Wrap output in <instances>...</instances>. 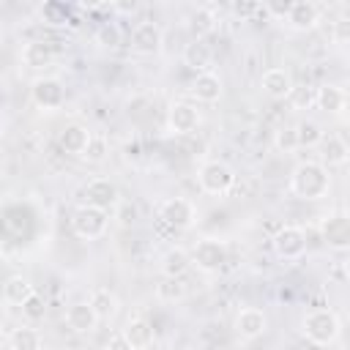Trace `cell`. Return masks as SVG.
I'll list each match as a JSON object with an SVG mask.
<instances>
[{
	"mask_svg": "<svg viewBox=\"0 0 350 350\" xmlns=\"http://www.w3.org/2000/svg\"><path fill=\"white\" fill-rule=\"evenodd\" d=\"M227 262V243L219 238H200L191 249V265L205 273H219Z\"/></svg>",
	"mask_w": 350,
	"mask_h": 350,
	"instance_id": "6",
	"label": "cell"
},
{
	"mask_svg": "<svg viewBox=\"0 0 350 350\" xmlns=\"http://www.w3.org/2000/svg\"><path fill=\"white\" fill-rule=\"evenodd\" d=\"M301 334L306 336V342L317 345V347H328L339 339L342 334V323H339V314L334 309H325V306H317L312 312L304 314L301 320Z\"/></svg>",
	"mask_w": 350,
	"mask_h": 350,
	"instance_id": "2",
	"label": "cell"
},
{
	"mask_svg": "<svg viewBox=\"0 0 350 350\" xmlns=\"http://www.w3.org/2000/svg\"><path fill=\"white\" fill-rule=\"evenodd\" d=\"M98 314L96 309L90 306V301H77L66 309V325L74 331V334H93L98 328Z\"/></svg>",
	"mask_w": 350,
	"mask_h": 350,
	"instance_id": "16",
	"label": "cell"
},
{
	"mask_svg": "<svg viewBox=\"0 0 350 350\" xmlns=\"http://www.w3.org/2000/svg\"><path fill=\"white\" fill-rule=\"evenodd\" d=\"M115 219H118L120 227H131V224H137L139 211H137V205H134L131 200H120V202L115 205Z\"/></svg>",
	"mask_w": 350,
	"mask_h": 350,
	"instance_id": "34",
	"label": "cell"
},
{
	"mask_svg": "<svg viewBox=\"0 0 350 350\" xmlns=\"http://www.w3.org/2000/svg\"><path fill=\"white\" fill-rule=\"evenodd\" d=\"M161 27H159V22H150V19H145V22H137L134 25V30H131V38H129V46H131V52H137V55H156L159 49H161Z\"/></svg>",
	"mask_w": 350,
	"mask_h": 350,
	"instance_id": "13",
	"label": "cell"
},
{
	"mask_svg": "<svg viewBox=\"0 0 350 350\" xmlns=\"http://www.w3.org/2000/svg\"><path fill=\"white\" fill-rule=\"evenodd\" d=\"M19 60H22V66H27V68H46V66H52V60H55V46H52L46 38L25 41L22 49H19Z\"/></svg>",
	"mask_w": 350,
	"mask_h": 350,
	"instance_id": "17",
	"label": "cell"
},
{
	"mask_svg": "<svg viewBox=\"0 0 350 350\" xmlns=\"http://www.w3.org/2000/svg\"><path fill=\"white\" fill-rule=\"evenodd\" d=\"M107 153H109V139H107L104 134H96V131H93L88 148H85V153H82V161H88V164H101V161L107 159Z\"/></svg>",
	"mask_w": 350,
	"mask_h": 350,
	"instance_id": "30",
	"label": "cell"
},
{
	"mask_svg": "<svg viewBox=\"0 0 350 350\" xmlns=\"http://www.w3.org/2000/svg\"><path fill=\"white\" fill-rule=\"evenodd\" d=\"M284 22H287L290 30L306 33V30L317 27V22H320V5L312 3V0H295V3H290Z\"/></svg>",
	"mask_w": 350,
	"mask_h": 350,
	"instance_id": "15",
	"label": "cell"
},
{
	"mask_svg": "<svg viewBox=\"0 0 350 350\" xmlns=\"http://www.w3.org/2000/svg\"><path fill=\"white\" fill-rule=\"evenodd\" d=\"M298 142H301V148H317L320 142H323V129L314 123V120H301L298 126Z\"/></svg>",
	"mask_w": 350,
	"mask_h": 350,
	"instance_id": "31",
	"label": "cell"
},
{
	"mask_svg": "<svg viewBox=\"0 0 350 350\" xmlns=\"http://www.w3.org/2000/svg\"><path fill=\"white\" fill-rule=\"evenodd\" d=\"M90 137H93V131H90L88 126H82V123H68V126L60 129L57 142H60V148H63L66 153L82 159V153H85V148H88V142H90Z\"/></svg>",
	"mask_w": 350,
	"mask_h": 350,
	"instance_id": "20",
	"label": "cell"
},
{
	"mask_svg": "<svg viewBox=\"0 0 350 350\" xmlns=\"http://www.w3.org/2000/svg\"><path fill=\"white\" fill-rule=\"evenodd\" d=\"M120 331L126 334V339H129V345L134 350H148L156 342V331L145 317H129Z\"/></svg>",
	"mask_w": 350,
	"mask_h": 350,
	"instance_id": "22",
	"label": "cell"
},
{
	"mask_svg": "<svg viewBox=\"0 0 350 350\" xmlns=\"http://www.w3.org/2000/svg\"><path fill=\"white\" fill-rule=\"evenodd\" d=\"M331 38H334L336 44H350V19H347V16H339V19L334 22Z\"/></svg>",
	"mask_w": 350,
	"mask_h": 350,
	"instance_id": "36",
	"label": "cell"
},
{
	"mask_svg": "<svg viewBox=\"0 0 350 350\" xmlns=\"http://www.w3.org/2000/svg\"><path fill=\"white\" fill-rule=\"evenodd\" d=\"M82 197V205H90V208H98V211H115V205L120 202V194H118V186L109 180V178H93L82 186L79 191Z\"/></svg>",
	"mask_w": 350,
	"mask_h": 350,
	"instance_id": "9",
	"label": "cell"
},
{
	"mask_svg": "<svg viewBox=\"0 0 350 350\" xmlns=\"http://www.w3.org/2000/svg\"><path fill=\"white\" fill-rule=\"evenodd\" d=\"M186 295H189V284L183 282V276H180V279L164 276V279L156 284V298H159L161 304H178V301H183Z\"/></svg>",
	"mask_w": 350,
	"mask_h": 350,
	"instance_id": "29",
	"label": "cell"
},
{
	"mask_svg": "<svg viewBox=\"0 0 350 350\" xmlns=\"http://www.w3.org/2000/svg\"><path fill=\"white\" fill-rule=\"evenodd\" d=\"M197 183H200V191H202V194L221 197V194H227V191L235 186V170H232L227 161L211 159V161H205V164L200 167Z\"/></svg>",
	"mask_w": 350,
	"mask_h": 350,
	"instance_id": "3",
	"label": "cell"
},
{
	"mask_svg": "<svg viewBox=\"0 0 350 350\" xmlns=\"http://www.w3.org/2000/svg\"><path fill=\"white\" fill-rule=\"evenodd\" d=\"M44 314H46V301H44V295L33 293V295L25 301V306H22V317H25L27 323H38V320H44Z\"/></svg>",
	"mask_w": 350,
	"mask_h": 350,
	"instance_id": "33",
	"label": "cell"
},
{
	"mask_svg": "<svg viewBox=\"0 0 350 350\" xmlns=\"http://www.w3.org/2000/svg\"><path fill=\"white\" fill-rule=\"evenodd\" d=\"M260 88H262V93L271 96V98H290L293 90H295V82H293V74H290L287 68L271 66V68L262 71Z\"/></svg>",
	"mask_w": 350,
	"mask_h": 350,
	"instance_id": "14",
	"label": "cell"
},
{
	"mask_svg": "<svg viewBox=\"0 0 350 350\" xmlns=\"http://www.w3.org/2000/svg\"><path fill=\"white\" fill-rule=\"evenodd\" d=\"M342 273H345V276H347V282H350V254L342 260Z\"/></svg>",
	"mask_w": 350,
	"mask_h": 350,
	"instance_id": "40",
	"label": "cell"
},
{
	"mask_svg": "<svg viewBox=\"0 0 350 350\" xmlns=\"http://www.w3.org/2000/svg\"><path fill=\"white\" fill-rule=\"evenodd\" d=\"M232 11H235L241 19H249L252 14H257V11H260V5H257V3H235V5H232Z\"/></svg>",
	"mask_w": 350,
	"mask_h": 350,
	"instance_id": "39",
	"label": "cell"
},
{
	"mask_svg": "<svg viewBox=\"0 0 350 350\" xmlns=\"http://www.w3.org/2000/svg\"><path fill=\"white\" fill-rule=\"evenodd\" d=\"M90 306L96 309V314H98V320L101 323H109V320H115L118 317V312H120V301H118V295L109 290V287H96L93 293H90Z\"/></svg>",
	"mask_w": 350,
	"mask_h": 350,
	"instance_id": "24",
	"label": "cell"
},
{
	"mask_svg": "<svg viewBox=\"0 0 350 350\" xmlns=\"http://www.w3.org/2000/svg\"><path fill=\"white\" fill-rule=\"evenodd\" d=\"M317 148H320V164L325 167H342L350 159V148L339 134H325Z\"/></svg>",
	"mask_w": 350,
	"mask_h": 350,
	"instance_id": "21",
	"label": "cell"
},
{
	"mask_svg": "<svg viewBox=\"0 0 350 350\" xmlns=\"http://www.w3.org/2000/svg\"><path fill=\"white\" fill-rule=\"evenodd\" d=\"M36 293V287L30 284V279H25L22 273H14V276H8L5 279V284H3V301L8 304V306H25V301L30 298Z\"/></svg>",
	"mask_w": 350,
	"mask_h": 350,
	"instance_id": "25",
	"label": "cell"
},
{
	"mask_svg": "<svg viewBox=\"0 0 350 350\" xmlns=\"http://www.w3.org/2000/svg\"><path fill=\"white\" fill-rule=\"evenodd\" d=\"M98 44L101 46H109V49H115V46H120V41H123V36H120V27L115 25V22H104L101 27H98Z\"/></svg>",
	"mask_w": 350,
	"mask_h": 350,
	"instance_id": "35",
	"label": "cell"
},
{
	"mask_svg": "<svg viewBox=\"0 0 350 350\" xmlns=\"http://www.w3.org/2000/svg\"><path fill=\"white\" fill-rule=\"evenodd\" d=\"M107 350H134V347L129 345V339H126L123 331H112L109 339H107Z\"/></svg>",
	"mask_w": 350,
	"mask_h": 350,
	"instance_id": "37",
	"label": "cell"
},
{
	"mask_svg": "<svg viewBox=\"0 0 350 350\" xmlns=\"http://www.w3.org/2000/svg\"><path fill=\"white\" fill-rule=\"evenodd\" d=\"M347 104H350V96L339 85L325 82V85H320L314 90V107L323 109V112H328V115H342L347 109Z\"/></svg>",
	"mask_w": 350,
	"mask_h": 350,
	"instance_id": "19",
	"label": "cell"
},
{
	"mask_svg": "<svg viewBox=\"0 0 350 350\" xmlns=\"http://www.w3.org/2000/svg\"><path fill=\"white\" fill-rule=\"evenodd\" d=\"M8 350H44V339L33 325H19L8 334Z\"/></svg>",
	"mask_w": 350,
	"mask_h": 350,
	"instance_id": "28",
	"label": "cell"
},
{
	"mask_svg": "<svg viewBox=\"0 0 350 350\" xmlns=\"http://www.w3.org/2000/svg\"><path fill=\"white\" fill-rule=\"evenodd\" d=\"M109 227V213L107 211H98V208H90V205H79L74 213H71V230L79 241H96L107 232Z\"/></svg>",
	"mask_w": 350,
	"mask_h": 350,
	"instance_id": "5",
	"label": "cell"
},
{
	"mask_svg": "<svg viewBox=\"0 0 350 350\" xmlns=\"http://www.w3.org/2000/svg\"><path fill=\"white\" fill-rule=\"evenodd\" d=\"M161 276H172V279H180L189 268H191V252L183 249V246H170L164 254H161Z\"/></svg>",
	"mask_w": 350,
	"mask_h": 350,
	"instance_id": "23",
	"label": "cell"
},
{
	"mask_svg": "<svg viewBox=\"0 0 350 350\" xmlns=\"http://www.w3.org/2000/svg\"><path fill=\"white\" fill-rule=\"evenodd\" d=\"M216 14L208 8V5H200V8H194L189 16H186V27L191 30V36L197 38V41H202L205 36H211L213 30H216Z\"/></svg>",
	"mask_w": 350,
	"mask_h": 350,
	"instance_id": "26",
	"label": "cell"
},
{
	"mask_svg": "<svg viewBox=\"0 0 350 350\" xmlns=\"http://www.w3.org/2000/svg\"><path fill=\"white\" fill-rule=\"evenodd\" d=\"M320 238L328 249H350V211H334L320 221Z\"/></svg>",
	"mask_w": 350,
	"mask_h": 350,
	"instance_id": "7",
	"label": "cell"
},
{
	"mask_svg": "<svg viewBox=\"0 0 350 350\" xmlns=\"http://www.w3.org/2000/svg\"><path fill=\"white\" fill-rule=\"evenodd\" d=\"M232 328L241 339L252 342L257 336H262L268 331V314L260 309V306H241L235 312V320H232Z\"/></svg>",
	"mask_w": 350,
	"mask_h": 350,
	"instance_id": "12",
	"label": "cell"
},
{
	"mask_svg": "<svg viewBox=\"0 0 350 350\" xmlns=\"http://www.w3.org/2000/svg\"><path fill=\"white\" fill-rule=\"evenodd\" d=\"M273 145L279 153H295L301 148L298 142V129L295 126H282L276 134H273Z\"/></svg>",
	"mask_w": 350,
	"mask_h": 350,
	"instance_id": "32",
	"label": "cell"
},
{
	"mask_svg": "<svg viewBox=\"0 0 350 350\" xmlns=\"http://www.w3.org/2000/svg\"><path fill=\"white\" fill-rule=\"evenodd\" d=\"M202 123V115L189 101H172L167 109V129L172 134H194Z\"/></svg>",
	"mask_w": 350,
	"mask_h": 350,
	"instance_id": "11",
	"label": "cell"
},
{
	"mask_svg": "<svg viewBox=\"0 0 350 350\" xmlns=\"http://www.w3.org/2000/svg\"><path fill=\"white\" fill-rule=\"evenodd\" d=\"M30 98H33V104L38 109L55 112V109H60L66 104V88H63V82L57 77H38L30 85Z\"/></svg>",
	"mask_w": 350,
	"mask_h": 350,
	"instance_id": "8",
	"label": "cell"
},
{
	"mask_svg": "<svg viewBox=\"0 0 350 350\" xmlns=\"http://www.w3.org/2000/svg\"><path fill=\"white\" fill-rule=\"evenodd\" d=\"M159 221L167 224L172 232L191 230L197 224V208L186 197H170V200H164L159 205Z\"/></svg>",
	"mask_w": 350,
	"mask_h": 350,
	"instance_id": "4",
	"label": "cell"
},
{
	"mask_svg": "<svg viewBox=\"0 0 350 350\" xmlns=\"http://www.w3.org/2000/svg\"><path fill=\"white\" fill-rule=\"evenodd\" d=\"M211 57H213V52H211V46H208L205 41H197V38H194L191 44L183 46V63H186L191 71H197V74L208 71Z\"/></svg>",
	"mask_w": 350,
	"mask_h": 350,
	"instance_id": "27",
	"label": "cell"
},
{
	"mask_svg": "<svg viewBox=\"0 0 350 350\" xmlns=\"http://www.w3.org/2000/svg\"><path fill=\"white\" fill-rule=\"evenodd\" d=\"M287 189L298 200H323V197H328V191H331L328 167L320 164V161H312V159L295 164L293 172H290Z\"/></svg>",
	"mask_w": 350,
	"mask_h": 350,
	"instance_id": "1",
	"label": "cell"
},
{
	"mask_svg": "<svg viewBox=\"0 0 350 350\" xmlns=\"http://www.w3.org/2000/svg\"><path fill=\"white\" fill-rule=\"evenodd\" d=\"M191 96L200 101V104H216L219 98H221V93H224V82H221V77L216 74V71H202V74H197L194 77V82H191Z\"/></svg>",
	"mask_w": 350,
	"mask_h": 350,
	"instance_id": "18",
	"label": "cell"
},
{
	"mask_svg": "<svg viewBox=\"0 0 350 350\" xmlns=\"http://www.w3.org/2000/svg\"><path fill=\"white\" fill-rule=\"evenodd\" d=\"M290 98H293V104H295V107H304V104H306V107H309V104H312V101H314V93H309V90H306V88H295V90H293V96H290Z\"/></svg>",
	"mask_w": 350,
	"mask_h": 350,
	"instance_id": "38",
	"label": "cell"
},
{
	"mask_svg": "<svg viewBox=\"0 0 350 350\" xmlns=\"http://www.w3.org/2000/svg\"><path fill=\"white\" fill-rule=\"evenodd\" d=\"M271 243H273V252L279 260H301L306 252V232L298 224H284L276 230Z\"/></svg>",
	"mask_w": 350,
	"mask_h": 350,
	"instance_id": "10",
	"label": "cell"
}]
</instances>
